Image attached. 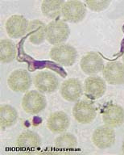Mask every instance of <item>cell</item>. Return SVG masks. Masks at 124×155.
<instances>
[{
	"mask_svg": "<svg viewBox=\"0 0 124 155\" xmlns=\"http://www.w3.org/2000/svg\"><path fill=\"white\" fill-rule=\"evenodd\" d=\"M52 60L65 66L73 65L77 59V50L68 44H60L53 46L49 53Z\"/></svg>",
	"mask_w": 124,
	"mask_h": 155,
	"instance_id": "1",
	"label": "cell"
},
{
	"mask_svg": "<svg viewBox=\"0 0 124 155\" xmlns=\"http://www.w3.org/2000/svg\"><path fill=\"white\" fill-rule=\"evenodd\" d=\"M46 106L47 100L41 92L29 91L23 97L22 107L26 113L37 115L44 111Z\"/></svg>",
	"mask_w": 124,
	"mask_h": 155,
	"instance_id": "2",
	"label": "cell"
},
{
	"mask_svg": "<svg viewBox=\"0 0 124 155\" xmlns=\"http://www.w3.org/2000/svg\"><path fill=\"white\" fill-rule=\"evenodd\" d=\"M70 30L65 22L56 19L46 27V40L51 45H60L68 39Z\"/></svg>",
	"mask_w": 124,
	"mask_h": 155,
	"instance_id": "3",
	"label": "cell"
},
{
	"mask_svg": "<svg viewBox=\"0 0 124 155\" xmlns=\"http://www.w3.org/2000/svg\"><path fill=\"white\" fill-rule=\"evenodd\" d=\"M62 16L64 19L70 23L82 21L86 15V7L81 1L65 2L62 7Z\"/></svg>",
	"mask_w": 124,
	"mask_h": 155,
	"instance_id": "4",
	"label": "cell"
},
{
	"mask_svg": "<svg viewBox=\"0 0 124 155\" xmlns=\"http://www.w3.org/2000/svg\"><path fill=\"white\" fill-rule=\"evenodd\" d=\"M8 84L13 91L26 92L32 85V78L27 70L19 69L13 71L8 77Z\"/></svg>",
	"mask_w": 124,
	"mask_h": 155,
	"instance_id": "5",
	"label": "cell"
},
{
	"mask_svg": "<svg viewBox=\"0 0 124 155\" xmlns=\"http://www.w3.org/2000/svg\"><path fill=\"white\" fill-rule=\"evenodd\" d=\"M34 85L41 93H52L59 87V80L53 73L41 71L35 76Z\"/></svg>",
	"mask_w": 124,
	"mask_h": 155,
	"instance_id": "6",
	"label": "cell"
},
{
	"mask_svg": "<svg viewBox=\"0 0 124 155\" xmlns=\"http://www.w3.org/2000/svg\"><path fill=\"white\" fill-rule=\"evenodd\" d=\"M29 22L25 17L20 15L11 16L6 22V31L11 38H20L26 35L28 28Z\"/></svg>",
	"mask_w": 124,
	"mask_h": 155,
	"instance_id": "7",
	"label": "cell"
},
{
	"mask_svg": "<svg viewBox=\"0 0 124 155\" xmlns=\"http://www.w3.org/2000/svg\"><path fill=\"white\" fill-rule=\"evenodd\" d=\"M102 120L111 128H117L124 123V109L115 104H109L102 111Z\"/></svg>",
	"mask_w": 124,
	"mask_h": 155,
	"instance_id": "8",
	"label": "cell"
},
{
	"mask_svg": "<svg viewBox=\"0 0 124 155\" xmlns=\"http://www.w3.org/2000/svg\"><path fill=\"white\" fill-rule=\"evenodd\" d=\"M73 115L78 123L87 124L91 123L96 117V109L92 104L82 100L78 102L73 108Z\"/></svg>",
	"mask_w": 124,
	"mask_h": 155,
	"instance_id": "9",
	"label": "cell"
},
{
	"mask_svg": "<svg viewBox=\"0 0 124 155\" xmlns=\"http://www.w3.org/2000/svg\"><path fill=\"white\" fill-rule=\"evenodd\" d=\"M92 140L95 146L102 150L111 147L115 141V133L114 129L107 125L100 126L94 131Z\"/></svg>",
	"mask_w": 124,
	"mask_h": 155,
	"instance_id": "10",
	"label": "cell"
},
{
	"mask_svg": "<svg viewBox=\"0 0 124 155\" xmlns=\"http://www.w3.org/2000/svg\"><path fill=\"white\" fill-rule=\"evenodd\" d=\"M103 77L110 85L123 84L124 64L120 61L108 62L103 69Z\"/></svg>",
	"mask_w": 124,
	"mask_h": 155,
	"instance_id": "11",
	"label": "cell"
},
{
	"mask_svg": "<svg viewBox=\"0 0 124 155\" xmlns=\"http://www.w3.org/2000/svg\"><path fill=\"white\" fill-rule=\"evenodd\" d=\"M81 68L86 74H96L104 69L102 57L95 52H90L81 60Z\"/></svg>",
	"mask_w": 124,
	"mask_h": 155,
	"instance_id": "12",
	"label": "cell"
},
{
	"mask_svg": "<svg viewBox=\"0 0 124 155\" xmlns=\"http://www.w3.org/2000/svg\"><path fill=\"white\" fill-rule=\"evenodd\" d=\"M61 94L68 102H76L82 94V86L78 79L68 78L61 84Z\"/></svg>",
	"mask_w": 124,
	"mask_h": 155,
	"instance_id": "13",
	"label": "cell"
},
{
	"mask_svg": "<svg viewBox=\"0 0 124 155\" xmlns=\"http://www.w3.org/2000/svg\"><path fill=\"white\" fill-rule=\"evenodd\" d=\"M85 94L93 99H99L106 93L107 84L102 78L90 76L85 80L84 83Z\"/></svg>",
	"mask_w": 124,
	"mask_h": 155,
	"instance_id": "14",
	"label": "cell"
},
{
	"mask_svg": "<svg viewBox=\"0 0 124 155\" xmlns=\"http://www.w3.org/2000/svg\"><path fill=\"white\" fill-rule=\"evenodd\" d=\"M69 123V118L65 112L55 111L49 116L47 120V127L52 133H61L68 128Z\"/></svg>",
	"mask_w": 124,
	"mask_h": 155,
	"instance_id": "15",
	"label": "cell"
},
{
	"mask_svg": "<svg viewBox=\"0 0 124 155\" xmlns=\"http://www.w3.org/2000/svg\"><path fill=\"white\" fill-rule=\"evenodd\" d=\"M46 25L39 19L29 22L27 32L30 42L33 45H40L46 39Z\"/></svg>",
	"mask_w": 124,
	"mask_h": 155,
	"instance_id": "16",
	"label": "cell"
},
{
	"mask_svg": "<svg viewBox=\"0 0 124 155\" xmlns=\"http://www.w3.org/2000/svg\"><path fill=\"white\" fill-rule=\"evenodd\" d=\"M16 143L18 147L26 150H33L41 145V138L33 131H25L18 137Z\"/></svg>",
	"mask_w": 124,
	"mask_h": 155,
	"instance_id": "17",
	"label": "cell"
},
{
	"mask_svg": "<svg viewBox=\"0 0 124 155\" xmlns=\"http://www.w3.org/2000/svg\"><path fill=\"white\" fill-rule=\"evenodd\" d=\"M18 119V113L13 107L8 104L0 106V125L1 129H5L14 125Z\"/></svg>",
	"mask_w": 124,
	"mask_h": 155,
	"instance_id": "18",
	"label": "cell"
},
{
	"mask_svg": "<svg viewBox=\"0 0 124 155\" xmlns=\"http://www.w3.org/2000/svg\"><path fill=\"white\" fill-rule=\"evenodd\" d=\"M64 3L62 0H44L41 3L42 13L47 18L56 19L62 13Z\"/></svg>",
	"mask_w": 124,
	"mask_h": 155,
	"instance_id": "19",
	"label": "cell"
},
{
	"mask_svg": "<svg viewBox=\"0 0 124 155\" xmlns=\"http://www.w3.org/2000/svg\"><path fill=\"white\" fill-rule=\"evenodd\" d=\"M16 56V48L13 41L3 39L0 41V61L3 63L11 62Z\"/></svg>",
	"mask_w": 124,
	"mask_h": 155,
	"instance_id": "20",
	"label": "cell"
},
{
	"mask_svg": "<svg viewBox=\"0 0 124 155\" xmlns=\"http://www.w3.org/2000/svg\"><path fill=\"white\" fill-rule=\"evenodd\" d=\"M78 145V140L71 133H64L55 140V147L62 150H73Z\"/></svg>",
	"mask_w": 124,
	"mask_h": 155,
	"instance_id": "21",
	"label": "cell"
},
{
	"mask_svg": "<svg viewBox=\"0 0 124 155\" xmlns=\"http://www.w3.org/2000/svg\"><path fill=\"white\" fill-rule=\"evenodd\" d=\"M85 3L90 9L95 12H101L107 9L110 3V1H86Z\"/></svg>",
	"mask_w": 124,
	"mask_h": 155,
	"instance_id": "22",
	"label": "cell"
},
{
	"mask_svg": "<svg viewBox=\"0 0 124 155\" xmlns=\"http://www.w3.org/2000/svg\"><path fill=\"white\" fill-rule=\"evenodd\" d=\"M122 153H124V139H123V142H122Z\"/></svg>",
	"mask_w": 124,
	"mask_h": 155,
	"instance_id": "23",
	"label": "cell"
},
{
	"mask_svg": "<svg viewBox=\"0 0 124 155\" xmlns=\"http://www.w3.org/2000/svg\"><path fill=\"white\" fill-rule=\"evenodd\" d=\"M123 61H124V56H123Z\"/></svg>",
	"mask_w": 124,
	"mask_h": 155,
	"instance_id": "24",
	"label": "cell"
}]
</instances>
